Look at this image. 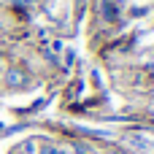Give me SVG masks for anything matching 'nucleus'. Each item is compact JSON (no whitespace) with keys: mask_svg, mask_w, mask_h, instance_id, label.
Here are the masks:
<instances>
[{"mask_svg":"<svg viewBox=\"0 0 154 154\" xmlns=\"http://www.w3.org/2000/svg\"><path fill=\"white\" fill-rule=\"evenodd\" d=\"M5 84H8V87H14V89L24 87V84H27L24 70H19V68H8V70H5Z\"/></svg>","mask_w":154,"mask_h":154,"instance_id":"f257e3e1","label":"nucleus"},{"mask_svg":"<svg viewBox=\"0 0 154 154\" xmlns=\"http://www.w3.org/2000/svg\"><path fill=\"white\" fill-rule=\"evenodd\" d=\"M127 143H133V146L141 149V152H149V149H152V143H149L146 138H141V135H127Z\"/></svg>","mask_w":154,"mask_h":154,"instance_id":"f03ea898","label":"nucleus"},{"mask_svg":"<svg viewBox=\"0 0 154 154\" xmlns=\"http://www.w3.org/2000/svg\"><path fill=\"white\" fill-rule=\"evenodd\" d=\"M103 16H106L108 22H114V19L119 16V8H114V5H111V3L106 0V3H103Z\"/></svg>","mask_w":154,"mask_h":154,"instance_id":"7ed1b4c3","label":"nucleus"},{"mask_svg":"<svg viewBox=\"0 0 154 154\" xmlns=\"http://www.w3.org/2000/svg\"><path fill=\"white\" fill-rule=\"evenodd\" d=\"M41 154H65L62 149H54V146H46V149H41Z\"/></svg>","mask_w":154,"mask_h":154,"instance_id":"20e7f679","label":"nucleus"},{"mask_svg":"<svg viewBox=\"0 0 154 154\" xmlns=\"http://www.w3.org/2000/svg\"><path fill=\"white\" fill-rule=\"evenodd\" d=\"M5 3H11V5H30L32 0H5Z\"/></svg>","mask_w":154,"mask_h":154,"instance_id":"39448f33","label":"nucleus"},{"mask_svg":"<svg viewBox=\"0 0 154 154\" xmlns=\"http://www.w3.org/2000/svg\"><path fill=\"white\" fill-rule=\"evenodd\" d=\"M152 116H154V106H152Z\"/></svg>","mask_w":154,"mask_h":154,"instance_id":"423d86ee","label":"nucleus"}]
</instances>
